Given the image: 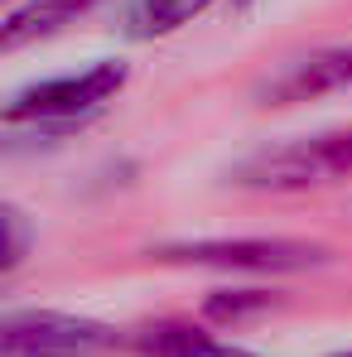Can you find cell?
Returning a JSON list of instances; mask_svg holds the SVG:
<instances>
[{
  "label": "cell",
  "mask_w": 352,
  "mask_h": 357,
  "mask_svg": "<svg viewBox=\"0 0 352 357\" xmlns=\"http://www.w3.org/2000/svg\"><path fill=\"white\" fill-rule=\"evenodd\" d=\"M333 178H352V130L290 140L241 160L232 169V183H246V188H319Z\"/></svg>",
  "instance_id": "1"
},
{
  "label": "cell",
  "mask_w": 352,
  "mask_h": 357,
  "mask_svg": "<svg viewBox=\"0 0 352 357\" xmlns=\"http://www.w3.org/2000/svg\"><path fill=\"white\" fill-rule=\"evenodd\" d=\"M125 87V63L102 59L82 73H63V77H44L29 82L10 97L5 107V126H24V121H77L97 112L102 102H112Z\"/></svg>",
  "instance_id": "2"
},
{
  "label": "cell",
  "mask_w": 352,
  "mask_h": 357,
  "mask_svg": "<svg viewBox=\"0 0 352 357\" xmlns=\"http://www.w3.org/2000/svg\"><path fill=\"white\" fill-rule=\"evenodd\" d=\"M155 261L174 266H217V271H309L323 261V246L314 241H290V237H208V241H169L150 251Z\"/></svg>",
  "instance_id": "3"
},
{
  "label": "cell",
  "mask_w": 352,
  "mask_h": 357,
  "mask_svg": "<svg viewBox=\"0 0 352 357\" xmlns=\"http://www.w3.org/2000/svg\"><path fill=\"white\" fill-rule=\"evenodd\" d=\"M107 343H112L107 324L59 309H15L0 324V357H77Z\"/></svg>",
  "instance_id": "4"
},
{
  "label": "cell",
  "mask_w": 352,
  "mask_h": 357,
  "mask_svg": "<svg viewBox=\"0 0 352 357\" xmlns=\"http://www.w3.org/2000/svg\"><path fill=\"white\" fill-rule=\"evenodd\" d=\"M352 82V44L348 49H319L304 59L285 63L270 82H261V107H299V102H319L338 87Z\"/></svg>",
  "instance_id": "5"
},
{
  "label": "cell",
  "mask_w": 352,
  "mask_h": 357,
  "mask_svg": "<svg viewBox=\"0 0 352 357\" xmlns=\"http://www.w3.org/2000/svg\"><path fill=\"white\" fill-rule=\"evenodd\" d=\"M87 5H97V0H29L20 10H10V20L0 29V49H20V44H29L39 34H54L72 15H82Z\"/></svg>",
  "instance_id": "6"
},
{
  "label": "cell",
  "mask_w": 352,
  "mask_h": 357,
  "mask_svg": "<svg viewBox=\"0 0 352 357\" xmlns=\"http://www.w3.org/2000/svg\"><path fill=\"white\" fill-rule=\"evenodd\" d=\"M213 0H135L130 15H125V34L130 39H160V34H174L183 29L193 15H203Z\"/></svg>",
  "instance_id": "7"
},
{
  "label": "cell",
  "mask_w": 352,
  "mask_h": 357,
  "mask_svg": "<svg viewBox=\"0 0 352 357\" xmlns=\"http://www.w3.org/2000/svg\"><path fill=\"white\" fill-rule=\"evenodd\" d=\"M145 353L150 357H261L246 353V348H232V343H217L198 328H160L145 338Z\"/></svg>",
  "instance_id": "8"
},
{
  "label": "cell",
  "mask_w": 352,
  "mask_h": 357,
  "mask_svg": "<svg viewBox=\"0 0 352 357\" xmlns=\"http://www.w3.org/2000/svg\"><path fill=\"white\" fill-rule=\"evenodd\" d=\"M275 299L266 295V290H213V295L203 299V314L208 319H241V314H261V309H270Z\"/></svg>",
  "instance_id": "9"
},
{
  "label": "cell",
  "mask_w": 352,
  "mask_h": 357,
  "mask_svg": "<svg viewBox=\"0 0 352 357\" xmlns=\"http://www.w3.org/2000/svg\"><path fill=\"white\" fill-rule=\"evenodd\" d=\"M5 227H10V246H5V266H20V256H24V237H20V213H15V208H5Z\"/></svg>",
  "instance_id": "10"
},
{
  "label": "cell",
  "mask_w": 352,
  "mask_h": 357,
  "mask_svg": "<svg viewBox=\"0 0 352 357\" xmlns=\"http://www.w3.org/2000/svg\"><path fill=\"white\" fill-rule=\"evenodd\" d=\"M328 357H352V353H328Z\"/></svg>",
  "instance_id": "11"
},
{
  "label": "cell",
  "mask_w": 352,
  "mask_h": 357,
  "mask_svg": "<svg viewBox=\"0 0 352 357\" xmlns=\"http://www.w3.org/2000/svg\"><path fill=\"white\" fill-rule=\"evenodd\" d=\"M236 5H251V0H236Z\"/></svg>",
  "instance_id": "12"
}]
</instances>
